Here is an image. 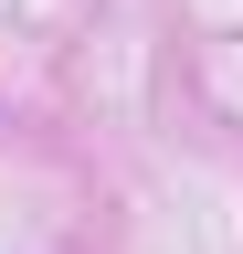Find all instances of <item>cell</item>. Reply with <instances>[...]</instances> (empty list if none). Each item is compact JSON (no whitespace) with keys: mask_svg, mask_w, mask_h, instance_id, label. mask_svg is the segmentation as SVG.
I'll return each mask as SVG.
<instances>
[]
</instances>
